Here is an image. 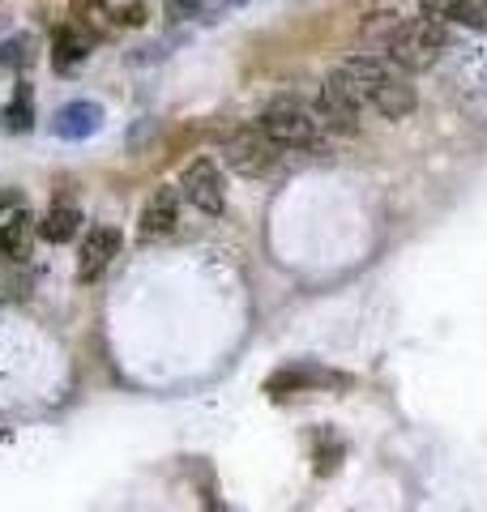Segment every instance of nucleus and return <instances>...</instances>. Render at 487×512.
<instances>
[{"mask_svg":"<svg viewBox=\"0 0 487 512\" xmlns=\"http://www.w3.org/2000/svg\"><path fill=\"white\" fill-rule=\"evenodd\" d=\"M90 47H94V35L86 26H65V30H56V43H52V64L60 73H69L77 69L86 56H90Z\"/></svg>","mask_w":487,"mask_h":512,"instance_id":"12","label":"nucleus"},{"mask_svg":"<svg viewBox=\"0 0 487 512\" xmlns=\"http://www.w3.org/2000/svg\"><path fill=\"white\" fill-rule=\"evenodd\" d=\"M120 252V231L116 227H90V235L82 239V252H77V278L90 282L99 278L107 265H112V256Z\"/></svg>","mask_w":487,"mask_h":512,"instance_id":"8","label":"nucleus"},{"mask_svg":"<svg viewBox=\"0 0 487 512\" xmlns=\"http://www.w3.org/2000/svg\"><path fill=\"white\" fill-rule=\"evenodd\" d=\"M99 124H103V107L99 103H86V99H77V103H65L56 111V137H65V141H86L90 133H99Z\"/></svg>","mask_w":487,"mask_h":512,"instance_id":"9","label":"nucleus"},{"mask_svg":"<svg viewBox=\"0 0 487 512\" xmlns=\"http://www.w3.org/2000/svg\"><path fill=\"white\" fill-rule=\"evenodd\" d=\"M116 22H120V26H141V22H146V5H141V0H133L129 9H116Z\"/></svg>","mask_w":487,"mask_h":512,"instance_id":"17","label":"nucleus"},{"mask_svg":"<svg viewBox=\"0 0 487 512\" xmlns=\"http://www.w3.org/2000/svg\"><path fill=\"white\" fill-rule=\"evenodd\" d=\"M282 150H321L325 146V128L317 120V111H308L300 99H274L257 120Z\"/></svg>","mask_w":487,"mask_h":512,"instance_id":"2","label":"nucleus"},{"mask_svg":"<svg viewBox=\"0 0 487 512\" xmlns=\"http://www.w3.org/2000/svg\"><path fill=\"white\" fill-rule=\"evenodd\" d=\"M163 5H167L171 18H188V13L197 9V0H163Z\"/></svg>","mask_w":487,"mask_h":512,"instance_id":"18","label":"nucleus"},{"mask_svg":"<svg viewBox=\"0 0 487 512\" xmlns=\"http://www.w3.org/2000/svg\"><path fill=\"white\" fill-rule=\"evenodd\" d=\"M180 192L188 201L197 205L201 214H223L227 205V188H223V175L210 158H197V163H188L184 175H180Z\"/></svg>","mask_w":487,"mask_h":512,"instance_id":"4","label":"nucleus"},{"mask_svg":"<svg viewBox=\"0 0 487 512\" xmlns=\"http://www.w3.org/2000/svg\"><path fill=\"white\" fill-rule=\"evenodd\" d=\"M77 231H82V210L69 205V201L52 205V210L43 214V222H39V235L47 239V244H69Z\"/></svg>","mask_w":487,"mask_h":512,"instance_id":"13","label":"nucleus"},{"mask_svg":"<svg viewBox=\"0 0 487 512\" xmlns=\"http://www.w3.org/2000/svg\"><path fill=\"white\" fill-rule=\"evenodd\" d=\"M5 128L9 133H30V124H35V103H30V86H18V94H13V103L5 107Z\"/></svg>","mask_w":487,"mask_h":512,"instance_id":"15","label":"nucleus"},{"mask_svg":"<svg viewBox=\"0 0 487 512\" xmlns=\"http://www.w3.org/2000/svg\"><path fill=\"white\" fill-rule=\"evenodd\" d=\"M26 39H9L5 47H0V64H5V69H13V64H26L30 60V52H26Z\"/></svg>","mask_w":487,"mask_h":512,"instance_id":"16","label":"nucleus"},{"mask_svg":"<svg viewBox=\"0 0 487 512\" xmlns=\"http://www.w3.org/2000/svg\"><path fill=\"white\" fill-rule=\"evenodd\" d=\"M176 218H180V192L176 188H159L146 201L141 218H137V239H141V244H154V239L171 235V231H176Z\"/></svg>","mask_w":487,"mask_h":512,"instance_id":"7","label":"nucleus"},{"mask_svg":"<svg viewBox=\"0 0 487 512\" xmlns=\"http://www.w3.org/2000/svg\"><path fill=\"white\" fill-rule=\"evenodd\" d=\"M30 235H35V218H30L26 210L9 214L5 222H0V252H5L9 261H22V256L30 252Z\"/></svg>","mask_w":487,"mask_h":512,"instance_id":"14","label":"nucleus"},{"mask_svg":"<svg viewBox=\"0 0 487 512\" xmlns=\"http://www.w3.org/2000/svg\"><path fill=\"white\" fill-rule=\"evenodd\" d=\"M223 154H227V167L240 171V175H270L282 146L265 133L261 124H244V128H231L223 137Z\"/></svg>","mask_w":487,"mask_h":512,"instance_id":"3","label":"nucleus"},{"mask_svg":"<svg viewBox=\"0 0 487 512\" xmlns=\"http://www.w3.org/2000/svg\"><path fill=\"white\" fill-rule=\"evenodd\" d=\"M445 52H449V30L441 22H432V18L398 22V30L385 39V60H394L402 73L432 69Z\"/></svg>","mask_w":487,"mask_h":512,"instance_id":"1","label":"nucleus"},{"mask_svg":"<svg viewBox=\"0 0 487 512\" xmlns=\"http://www.w3.org/2000/svg\"><path fill=\"white\" fill-rule=\"evenodd\" d=\"M312 111H317L325 133H338V137H355L359 133V103L351 99V94H342L329 77H325V86L317 94V107Z\"/></svg>","mask_w":487,"mask_h":512,"instance_id":"5","label":"nucleus"},{"mask_svg":"<svg viewBox=\"0 0 487 512\" xmlns=\"http://www.w3.org/2000/svg\"><path fill=\"white\" fill-rule=\"evenodd\" d=\"M419 9H423V18H432V22H453V26H470V30H479L487 26V13L479 0H419Z\"/></svg>","mask_w":487,"mask_h":512,"instance_id":"11","label":"nucleus"},{"mask_svg":"<svg viewBox=\"0 0 487 512\" xmlns=\"http://www.w3.org/2000/svg\"><path fill=\"white\" fill-rule=\"evenodd\" d=\"M86 5H90V9H94V5H103V0H73V9H77V13H82V9H86Z\"/></svg>","mask_w":487,"mask_h":512,"instance_id":"19","label":"nucleus"},{"mask_svg":"<svg viewBox=\"0 0 487 512\" xmlns=\"http://www.w3.org/2000/svg\"><path fill=\"white\" fill-rule=\"evenodd\" d=\"M338 376L329 372V367H317V363H308V359H300V363H287V367H278V372L265 380V393L270 397H291V393H304V389H325V384H334Z\"/></svg>","mask_w":487,"mask_h":512,"instance_id":"6","label":"nucleus"},{"mask_svg":"<svg viewBox=\"0 0 487 512\" xmlns=\"http://www.w3.org/2000/svg\"><path fill=\"white\" fill-rule=\"evenodd\" d=\"M372 107L381 111L385 120H402V116H411L415 111V86L406 82V73L398 69V64H394V73L381 82V90L372 94Z\"/></svg>","mask_w":487,"mask_h":512,"instance_id":"10","label":"nucleus"}]
</instances>
